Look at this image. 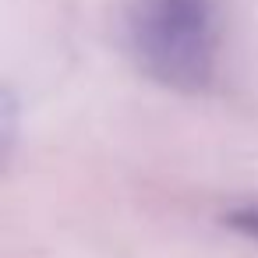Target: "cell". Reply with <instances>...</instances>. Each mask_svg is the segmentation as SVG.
<instances>
[{"instance_id":"6da1fadb","label":"cell","mask_w":258,"mask_h":258,"mask_svg":"<svg viewBox=\"0 0 258 258\" xmlns=\"http://www.w3.org/2000/svg\"><path fill=\"white\" fill-rule=\"evenodd\" d=\"M135 64L173 92H205L216 71L219 29L209 0H138L127 15Z\"/></svg>"},{"instance_id":"7a4b0ae2","label":"cell","mask_w":258,"mask_h":258,"mask_svg":"<svg viewBox=\"0 0 258 258\" xmlns=\"http://www.w3.org/2000/svg\"><path fill=\"white\" fill-rule=\"evenodd\" d=\"M223 223L230 230H237L240 237L254 240L258 244V202H244V205H233L223 212Z\"/></svg>"},{"instance_id":"3957f363","label":"cell","mask_w":258,"mask_h":258,"mask_svg":"<svg viewBox=\"0 0 258 258\" xmlns=\"http://www.w3.org/2000/svg\"><path fill=\"white\" fill-rule=\"evenodd\" d=\"M15 127H18V103L11 92H4V149L15 145Z\"/></svg>"}]
</instances>
